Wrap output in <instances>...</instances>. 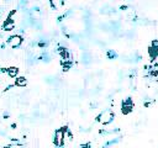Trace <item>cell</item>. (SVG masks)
<instances>
[{
    "mask_svg": "<svg viewBox=\"0 0 158 148\" xmlns=\"http://www.w3.org/2000/svg\"><path fill=\"white\" fill-rule=\"evenodd\" d=\"M5 73H7V75L10 78H16L17 74H19V68L17 67H9V68H5L2 69Z\"/></svg>",
    "mask_w": 158,
    "mask_h": 148,
    "instance_id": "obj_6",
    "label": "cell"
},
{
    "mask_svg": "<svg viewBox=\"0 0 158 148\" xmlns=\"http://www.w3.org/2000/svg\"><path fill=\"white\" fill-rule=\"evenodd\" d=\"M14 14H15V10L10 11L9 15H7V17L4 20V22H2V28H4L5 31H11V30H14V20H12V15H14Z\"/></svg>",
    "mask_w": 158,
    "mask_h": 148,
    "instance_id": "obj_4",
    "label": "cell"
},
{
    "mask_svg": "<svg viewBox=\"0 0 158 148\" xmlns=\"http://www.w3.org/2000/svg\"><path fill=\"white\" fill-rule=\"evenodd\" d=\"M114 120V112L112 111H104L98 116V121L102 125H107Z\"/></svg>",
    "mask_w": 158,
    "mask_h": 148,
    "instance_id": "obj_3",
    "label": "cell"
},
{
    "mask_svg": "<svg viewBox=\"0 0 158 148\" xmlns=\"http://www.w3.org/2000/svg\"><path fill=\"white\" fill-rule=\"evenodd\" d=\"M22 41H23L22 36H20V35H12V36H10V37H9L7 43H9V44H10L12 48H16V47L21 46Z\"/></svg>",
    "mask_w": 158,
    "mask_h": 148,
    "instance_id": "obj_5",
    "label": "cell"
},
{
    "mask_svg": "<svg viewBox=\"0 0 158 148\" xmlns=\"http://www.w3.org/2000/svg\"><path fill=\"white\" fill-rule=\"evenodd\" d=\"M133 110V101L131 97H126L121 102V112L123 115H128Z\"/></svg>",
    "mask_w": 158,
    "mask_h": 148,
    "instance_id": "obj_2",
    "label": "cell"
},
{
    "mask_svg": "<svg viewBox=\"0 0 158 148\" xmlns=\"http://www.w3.org/2000/svg\"><path fill=\"white\" fill-rule=\"evenodd\" d=\"M14 85L19 86V88H23V86L27 85V79L25 76H16L15 81H14Z\"/></svg>",
    "mask_w": 158,
    "mask_h": 148,
    "instance_id": "obj_7",
    "label": "cell"
},
{
    "mask_svg": "<svg viewBox=\"0 0 158 148\" xmlns=\"http://www.w3.org/2000/svg\"><path fill=\"white\" fill-rule=\"evenodd\" d=\"M68 131V127H60L54 132V144L57 147H62L64 144V139H65V133Z\"/></svg>",
    "mask_w": 158,
    "mask_h": 148,
    "instance_id": "obj_1",
    "label": "cell"
}]
</instances>
